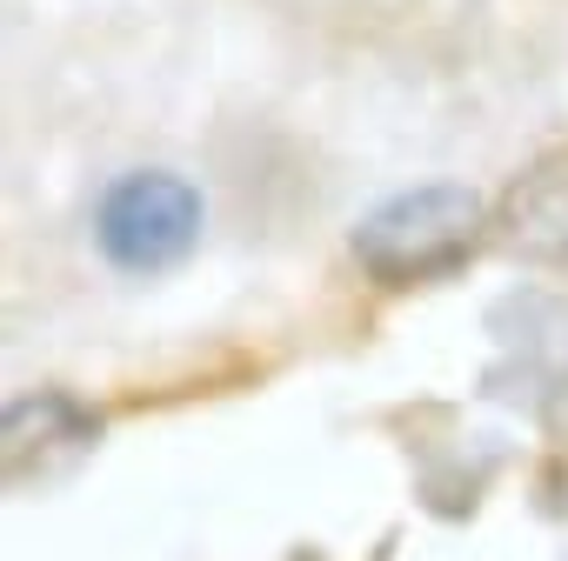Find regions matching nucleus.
Wrapping results in <instances>:
<instances>
[{
	"label": "nucleus",
	"instance_id": "obj_3",
	"mask_svg": "<svg viewBox=\"0 0 568 561\" xmlns=\"http://www.w3.org/2000/svg\"><path fill=\"white\" fill-rule=\"evenodd\" d=\"M101 448V408H88L68 388H34L8 401L0 421V461H8V488H48L74 475Z\"/></svg>",
	"mask_w": 568,
	"mask_h": 561
},
{
	"label": "nucleus",
	"instance_id": "obj_1",
	"mask_svg": "<svg viewBox=\"0 0 568 561\" xmlns=\"http://www.w3.org/2000/svg\"><path fill=\"white\" fill-rule=\"evenodd\" d=\"M481 227H488V207L475 187L422 181V187H402L382 207H368L362 227L348 234V247H355L362 274L382 280V288H422V280L455 274L481 247Z\"/></svg>",
	"mask_w": 568,
	"mask_h": 561
},
{
	"label": "nucleus",
	"instance_id": "obj_2",
	"mask_svg": "<svg viewBox=\"0 0 568 561\" xmlns=\"http://www.w3.org/2000/svg\"><path fill=\"white\" fill-rule=\"evenodd\" d=\"M94 247L114 274H134V280H154L168 267H181L194 247H201V227H207V201L187 174L174 167H128L101 187L94 201Z\"/></svg>",
	"mask_w": 568,
	"mask_h": 561
},
{
	"label": "nucleus",
	"instance_id": "obj_4",
	"mask_svg": "<svg viewBox=\"0 0 568 561\" xmlns=\"http://www.w3.org/2000/svg\"><path fill=\"white\" fill-rule=\"evenodd\" d=\"M501 241L528 261H568V154L535 161L501 201Z\"/></svg>",
	"mask_w": 568,
	"mask_h": 561
}]
</instances>
